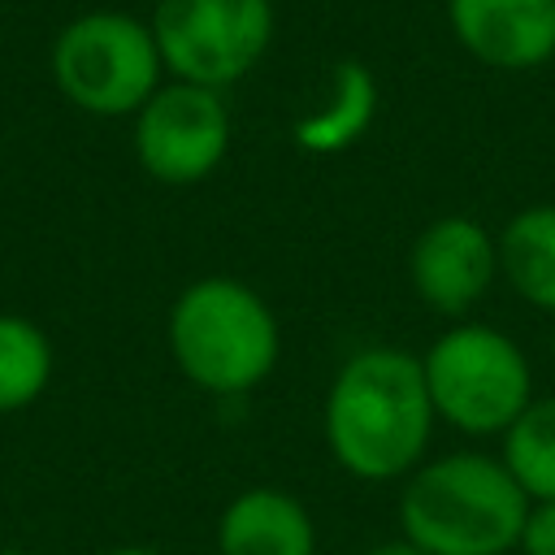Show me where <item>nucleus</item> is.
<instances>
[{"mask_svg": "<svg viewBox=\"0 0 555 555\" xmlns=\"http://www.w3.org/2000/svg\"><path fill=\"white\" fill-rule=\"evenodd\" d=\"M434 421L421 356L403 347L347 356L325 395V447L360 481L408 477L425 460Z\"/></svg>", "mask_w": 555, "mask_h": 555, "instance_id": "nucleus-1", "label": "nucleus"}, {"mask_svg": "<svg viewBox=\"0 0 555 555\" xmlns=\"http://www.w3.org/2000/svg\"><path fill=\"white\" fill-rule=\"evenodd\" d=\"M525 516L529 494L503 460L481 451L421 460L399 494V529L425 555H512Z\"/></svg>", "mask_w": 555, "mask_h": 555, "instance_id": "nucleus-2", "label": "nucleus"}, {"mask_svg": "<svg viewBox=\"0 0 555 555\" xmlns=\"http://www.w3.org/2000/svg\"><path fill=\"white\" fill-rule=\"evenodd\" d=\"M169 356L191 386L221 399L247 395L282 356L278 317L238 278H199L169 308Z\"/></svg>", "mask_w": 555, "mask_h": 555, "instance_id": "nucleus-3", "label": "nucleus"}, {"mask_svg": "<svg viewBox=\"0 0 555 555\" xmlns=\"http://www.w3.org/2000/svg\"><path fill=\"white\" fill-rule=\"evenodd\" d=\"M56 91L91 117H134L165 78L152 22L121 9H91L52 39Z\"/></svg>", "mask_w": 555, "mask_h": 555, "instance_id": "nucleus-4", "label": "nucleus"}, {"mask_svg": "<svg viewBox=\"0 0 555 555\" xmlns=\"http://www.w3.org/2000/svg\"><path fill=\"white\" fill-rule=\"evenodd\" d=\"M421 373L434 416L473 438L503 434L533 403L529 360L494 325H451L425 347Z\"/></svg>", "mask_w": 555, "mask_h": 555, "instance_id": "nucleus-5", "label": "nucleus"}, {"mask_svg": "<svg viewBox=\"0 0 555 555\" xmlns=\"http://www.w3.org/2000/svg\"><path fill=\"white\" fill-rule=\"evenodd\" d=\"M273 26V0H156L152 9L165 74L212 91H225L260 65Z\"/></svg>", "mask_w": 555, "mask_h": 555, "instance_id": "nucleus-6", "label": "nucleus"}, {"mask_svg": "<svg viewBox=\"0 0 555 555\" xmlns=\"http://www.w3.org/2000/svg\"><path fill=\"white\" fill-rule=\"evenodd\" d=\"M230 152V113L221 91L195 82H160L134 113V156L165 186L204 182Z\"/></svg>", "mask_w": 555, "mask_h": 555, "instance_id": "nucleus-7", "label": "nucleus"}, {"mask_svg": "<svg viewBox=\"0 0 555 555\" xmlns=\"http://www.w3.org/2000/svg\"><path fill=\"white\" fill-rule=\"evenodd\" d=\"M494 273H499V238L464 212L429 221L408 251L412 291L421 295V304H429L442 317H464L490 291Z\"/></svg>", "mask_w": 555, "mask_h": 555, "instance_id": "nucleus-8", "label": "nucleus"}, {"mask_svg": "<svg viewBox=\"0 0 555 555\" xmlns=\"http://www.w3.org/2000/svg\"><path fill=\"white\" fill-rule=\"evenodd\" d=\"M460 48L503 74L538 69L555 56V0H447Z\"/></svg>", "mask_w": 555, "mask_h": 555, "instance_id": "nucleus-9", "label": "nucleus"}, {"mask_svg": "<svg viewBox=\"0 0 555 555\" xmlns=\"http://www.w3.org/2000/svg\"><path fill=\"white\" fill-rule=\"evenodd\" d=\"M221 555H317V525L308 507L273 486L234 494L217 520Z\"/></svg>", "mask_w": 555, "mask_h": 555, "instance_id": "nucleus-10", "label": "nucleus"}, {"mask_svg": "<svg viewBox=\"0 0 555 555\" xmlns=\"http://www.w3.org/2000/svg\"><path fill=\"white\" fill-rule=\"evenodd\" d=\"M377 117V78L360 61H338L330 69V91L321 108L295 121V147L308 156H338L364 139Z\"/></svg>", "mask_w": 555, "mask_h": 555, "instance_id": "nucleus-11", "label": "nucleus"}, {"mask_svg": "<svg viewBox=\"0 0 555 555\" xmlns=\"http://www.w3.org/2000/svg\"><path fill=\"white\" fill-rule=\"evenodd\" d=\"M499 273L525 304L555 312V204H529L503 225Z\"/></svg>", "mask_w": 555, "mask_h": 555, "instance_id": "nucleus-12", "label": "nucleus"}, {"mask_svg": "<svg viewBox=\"0 0 555 555\" xmlns=\"http://www.w3.org/2000/svg\"><path fill=\"white\" fill-rule=\"evenodd\" d=\"M52 364L48 334L17 312H0V416L30 408L48 390Z\"/></svg>", "mask_w": 555, "mask_h": 555, "instance_id": "nucleus-13", "label": "nucleus"}, {"mask_svg": "<svg viewBox=\"0 0 555 555\" xmlns=\"http://www.w3.org/2000/svg\"><path fill=\"white\" fill-rule=\"evenodd\" d=\"M516 486L529 494V503L555 499V399H533L507 429H503V455Z\"/></svg>", "mask_w": 555, "mask_h": 555, "instance_id": "nucleus-14", "label": "nucleus"}, {"mask_svg": "<svg viewBox=\"0 0 555 555\" xmlns=\"http://www.w3.org/2000/svg\"><path fill=\"white\" fill-rule=\"evenodd\" d=\"M520 555H555V499L529 503L525 529H520Z\"/></svg>", "mask_w": 555, "mask_h": 555, "instance_id": "nucleus-15", "label": "nucleus"}, {"mask_svg": "<svg viewBox=\"0 0 555 555\" xmlns=\"http://www.w3.org/2000/svg\"><path fill=\"white\" fill-rule=\"evenodd\" d=\"M360 555H425L416 542H408V538H399V542H377V546H369V551H360Z\"/></svg>", "mask_w": 555, "mask_h": 555, "instance_id": "nucleus-16", "label": "nucleus"}, {"mask_svg": "<svg viewBox=\"0 0 555 555\" xmlns=\"http://www.w3.org/2000/svg\"><path fill=\"white\" fill-rule=\"evenodd\" d=\"M100 555H165L156 546H113V551H100Z\"/></svg>", "mask_w": 555, "mask_h": 555, "instance_id": "nucleus-17", "label": "nucleus"}, {"mask_svg": "<svg viewBox=\"0 0 555 555\" xmlns=\"http://www.w3.org/2000/svg\"><path fill=\"white\" fill-rule=\"evenodd\" d=\"M0 555H30V551H13V546H4V551H0Z\"/></svg>", "mask_w": 555, "mask_h": 555, "instance_id": "nucleus-18", "label": "nucleus"}, {"mask_svg": "<svg viewBox=\"0 0 555 555\" xmlns=\"http://www.w3.org/2000/svg\"><path fill=\"white\" fill-rule=\"evenodd\" d=\"M551 356H555V334H551Z\"/></svg>", "mask_w": 555, "mask_h": 555, "instance_id": "nucleus-19", "label": "nucleus"}]
</instances>
